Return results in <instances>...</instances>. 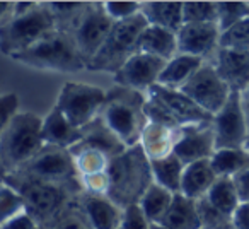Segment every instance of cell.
I'll return each instance as SVG.
<instances>
[{"instance_id": "11", "label": "cell", "mask_w": 249, "mask_h": 229, "mask_svg": "<svg viewBox=\"0 0 249 229\" xmlns=\"http://www.w3.org/2000/svg\"><path fill=\"white\" fill-rule=\"evenodd\" d=\"M113 26L114 21L106 14L103 2H87L86 11L80 16L73 31L70 33L80 55L87 63L103 48Z\"/></svg>"}, {"instance_id": "6", "label": "cell", "mask_w": 249, "mask_h": 229, "mask_svg": "<svg viewBox=\"0 0 249 229\" xmlns=\"http://www.w3.org/2000/svg\"><path fill=\"white\" fill-rule=\"evenodd\" d=\"M12 60L26 67L60 74H73L87 70V62L80 55L75 41L70 35L55 31L26 52L18 53Z\"/></svg>"}, {"instance_id": "9", "label": "cell", "mask_w": 249, "mask_h": 229, "mask_svg": "<svg viewBox=\"0 0 249 229\" xmlns=\"http://www.w3.org/2000/svg\"><path fill=\"white\" fill-rule=\"evenodd\" d=\"M107 91L86 82H65L56 97L55 106L72 125L82 130L101 116Z\"/></svg>"}, {"instance_id": "46", "label": "cell", "mask_w": 249, "mask_h": 229, "mask_svg": "<svg viewBox=\"0 0 249 229\" xmlns=\"http://www.w3.org/2000/svg\"><path fill=\"white\" fill-rule=\"evenodd\" d=\"M242 96V108H244V114H246V123H248V135H249V96L241 94ZM249 146V142H248Z\"/></svg>"}, {"instance_id": "37", "label": "cell", "mask_w": 249, "mask_h": 229, "mask_svg": "<svg viewBox=\"0 0 249 229\" xmlns=\"http://www.w3.org/2000/svg\"><path fill=\"white\" fill-rule=\"evenodd\" d=\"M196 205L201 221V229H224L232 224V219L218 210L215 205H212L207 197L196 200Z\"/></svg>"}, {"instance_id": "33", "label": "cell", "mask_w": 249, "mask_h": 229, "mask_svg": "<svg viewBox=\"0 0 249 229\" xmlns=\"http://www.w3.org/2000/svg\"><path fill=\"white\" fill-rule=\"evenodd\" d=\"M249 19V2L244 0H218L217 2V24L220 31L232 28L239 22Z\"/></svg>"}, {"instance_id": "31", "label": "cell", "mask_w": 249, "mask_h": 229, "mask_svg": "<svg viewBox=\"0 0 249 229\" xmlns=\"http://www.w3.org/2000/svg\"><path fill=\"white\" fill-rule=\"evenodd\" d=\"M70 154H72L77 173H79L80 178L106 173L109 170V164H111L109 157L104 153H101V151L92 149V147H86L79 144L73 149H70Z\"/></svg>"}, {"instance_id": "30", "label": "cell", "mask_w": 249, "mask_h": 229, "mask_svg": "<svg viewBox=\"0 0 249 229\" xmlns=\"http://www.w3.org/2000/svg\"><path fill=\"white\" fill-rule=\"evenodd\" d=\"M176 195L173 191L166 190L160 185L154 183L149 190L145 191V195L142 197V200L139 202L140 209L143 210L145 217L150 221V224H160L166 217V214L169 212L173 200Z\"/></svg>"}, {"instance_id": "38", "label": "cell", "mask_w": 249, "mask_h": 229, "mask_svg": "<svg viewBox=\"0 0 249 229\" xmlns=\"http://www.w3.org/2000/svg\"><path fill=\"white\" fill-rule=\"evenodd\" d=\"M103 5L106 14L114 22L128 21L142 14V2H137V0H106L103 2Z\"/></svg>"}, {"instance_id": "15", "label": "cell", "mask_w": 249, "mask_h": 229, "mask_svg": "<svg viewBox=\"0 0 249 229\" xmlns=\"http://www.w3.org/2000/svg\"><path fill=\"white\" fill-rule=\"evenodd\" d=\"M220 28L215 22L205 24H183L178 33L179 53L212 62L220 48Z\"/></svg>"}, {"instance_id": "19", "label": "cell", "mask_w": 249, "mask_h": 229, "mask_svg": "<svg viewBox=\"0 0 249 229\" xmlns=\"http://www.w3.org/2000/svg\"><path fill=\"white\" fill-rule=\"evenodd\" d=\"M43 139L48 146L70 151L82 142L84 134L65 118V114L58 108L53 106L43 118Z\"/></svg>"}, {"instance_id": "47", "label": "cell", "mask_w": 249, "mask_h": 229, "mask_svg": "<svg viewBox=\"0 0 249 229\" xmlns=\"http://www.w3.org/2000/svg\"><path fill=\"white\" fill-rule=\"evenodd\" d=\"M150 229H169V228H166L164 224H152L150 226Z\"/></svg>"}, {"instance_id": "10", "label": "cell", "mask_w": 249, "mask_h": 229, "mask_svg": "<svg viewBox=\"0 0 249 229\" xmlns=\"http://www.w3.org/2000/svg\"><path fill=\"white\" fill-rule=\"evenodd\" d=\"M16 173L82 190V183H80V176L77 173L72 154H70V151L62 149V147L46 144L31 161H28Z\"/></svg>"}, {"instance_id": "34", "label": "cell", "mask_w": 249, "mask_h": 229, "mask_svg": "<svg viewBox=\"0 0 249 229\" xmlns=\"http://www.w3.org/2000/svg\"><path fill=\"white\" fill-rule=\"evenodd\" d=\"M184 24H217V2L213 0H184L183 2Z\"/></svg>"}, {"instance_id": "18", "label": "cell", "mask_w": 249, "mask_h": 229, "mask_svg": "<svg viewBox=\"0 0 249 229\" xmlns=\"http://www.w3.org/2000/svg\"><path fill=\"white\" fill-rule=\"evenodd\" d=\"M212 63L234 93H244L249 87V53L218 48Z\"/></svg>"}, {"instance_id": "25", "label": "cell", "mask_w": 249, "mask_h": 229, "mask_svg": "<svg viewBox=\"0 0 249 229\" xmlns=\"http://www.w3.org/2000/svg\"><path fill=\"white\" fill-rule=\"evenodd\" d=\"M139 52L169 62L171 58H174L179 53V48H178V33L149 24L143 29L142 36H140Z\"/></svg>"}, {"instance_id": "35", "label": "cell", "mask_w": 249, "mask_h": 229, "mask_svg": "<svg viewBox=\"0 0 249 229\" xmlns=\"http://www.w3.org/2000/svg\"><path fill=\"white\" fill-rule=\"evenodd\" d=\"M24 212L28 210H26V202L22 195L11 185L2 181V188H0V219L2 222L11 221Z\"/></svg>"}, {"instance_id": "1", "label": "cell", "mask_w": 249, "mask_h": 229, "mask_svg": "<svg viewBox=\"0 0 249 229\" xmlns=\"http://www.w3.org/2000/svg\"><path fill=\"white\" fill-rule=\"evenodd\" d=\"M2 181L22 195L28 214L33 215L45 229H50L67 212L72 210L79 197L84 193V190L79 188L22 176L19 173L4 174Z\"/></svg>"}, {"instance_id": "22", "label": "cell", "mask_w": 249, "mask_h": 229, "mask_svg": "<svg viewBox=\"0 0 249 229\" xmlns=\"http://www.w3.org/2000/svg\"><path fill=\"white\" fill-rule=\"evenodd\" d=\"M217 178L218 176L212 168L210 159L186 164L183 183H181V195L191 198V200L205 198L210 188L213 187V183L217 181Z\"/></svg>"}, {"instance_id": "5", "label": "cell", "mask_w": 249, "mask_h": 229, "mask_svg": "<svg viewBox=\"0 0 249 229\" xmlns=\"http://www.w3.org/2000/svg\"><path fill=\"white\" fill-rule=\"evenodd\" d=\"M145 114L149 122L162 123L173 129L208 125L213 118L193 99H190L183 91L167 89L159 84L147 93Z\"/></svg>"}, {"instance_id": "14", "label": "cell", "mask_w": 249, "mask_h": 229, "mask_svg": "<svg viewBox=\"0 0 249 229\" xmlns=\"http://www.w3.org/2000/svg\"><path fill=\"white\" fill-rule=\"evenodd\" d=\"M166 60L147 53L137 52L128 62L114 74V82L118 86L135 89L140 93H149L154 86L159 84V77L166 67Z\"/></svg>"}, {"instance_id": "3", "label": "cell", "mask_w": 249, "mask_h": 229, "mask_svg": "<svg viewBox=\"0 0 249 229\" xmlns=\"http://www.w3.org/2000/svg\"><path fill=\"white\" fill-rule=\"evenodd\" d=\"M111 190L107 197L121 209L135 205L154 185L150 161L140 146L130 147L121 156L111 159Z\"/></svg>"}, {"instance_id": "12", "label": "cell", "mask_w": 249, "mask_h": 229, "mask_svg": "<svg viewBox=\"0 0 249 229\" xmlns=\"http://www.w3.org/2000/svg\"><path fill=\"white\" fill-rule=\"evenodd\" d=\"M181 91L212 116L225 106L229 97L234 93L229 87V84L218 76L217 69L212 62H205L196 72V76Z\"/></svg>"}, {"instance_id": "23", "label": "cell", "mask_w": 249, "mask_h": 229, "mask_svg": "<svg viewBox=\"0 0 249 229\" xmlns=\"http://www.w3.org/2000/svg\"><path fill=\"white\" fill-rule=\"evenodd\" d=\"M84 139L80 142V146L86 147H92V149H97L101 153L106 154L109 159H114V157L121 156L124 151L128 147L121 142V139L109 129V127L104 123V120L96 118L92 123H89L87 127L82 129Z\"/></svg>"}, {"instance_id": "2", "label": "cell", "mask_w": 249, "mask_h": 229, "mask_svg": "<svg viewBox=\"0 0 249 229\" xmlns=\"http://www.w3.org/2000/svg\"><path fill=\"white\" fill-rule=\"evenodd\" d=\"M145 106L147 93L114 84L111 89H107L101 118L130 149L139 146L143 129L149 123Z\"/></svg>"}, {"instance_id": "32", "label": "cell", "mask_w": 249, "mask_h": 229, "mask_svg": "<svg viewBox=\"0 0 249 229\" xmlns=\"http://www.w3.org/2000/svg\"><path fill=\"white\" fill-rule=\"evenodd\" d=\"M56 29L70 35L87 7V2H48Z\"/></svg>"}, {"instance_id": "41", "label": "cell", "mask_w": 249, "mask_h": 229, "mask_svg": "<svg viewBox=\"0 0 249 229\" xmlns=\"http://www.w3.org/2000/svg\"><path fill=\"white\" fill-rule=\"evenodd\" d=\"M21 113L19 111V96L16 93H5L0 97V114H2V127H7L12 120Z\"/></svg>"}, {"instance_id": "42", "label": "cell", "mask_w": 249, "mask_h": 229, "mask_svg": "<svg viewBox=\"0 0 249 229\" xmlns=\"http://www.w3.org/2000/svg\"><path fill=\"white\" fill-rule=\"evenodd\" d=\"M50 229H90L86 217H84L79 209V200H77V205L72 210L67 212V214L63 215L60 221H56Z\"/></svg>"}, {"instance_id": "27", "label": "cell", "mask_w": 249, "mask_h": 229, "mask_svg": "<svg viewBox=\"0 0 249 229\" xmlns=\"http://www.w3.org/2000/svg\"><path fill=\"white\" fill-rule=\"evenodd\" d=\"M150 168H152L154 183L173 191L174 195L181 193V183H183V174L186 164L176 154L173 153L169 156L162 157V159L150 161Z\"/></svg>"}, {"instance_id": "44", "label": "cell", "mask_w": 249, "mask_h": 229, "mask_svg": "<svg viewBox=\"0 0 249 229\" xmlns=\"http://www.w3.org/2000/svg\"><path fill=\"white\" fill-rule=\"evenodd\" d=\"M232 226L235 229H249V202H242L232 215Z\"/></svg>"}, {"instance_id": "13", "label": "cell", "mask_w": 249, "mask_h": 229, "mask_svg": "<svg viewBox=\"0 0 249 229\" xmlns=\"http://www.w3.org/2000/svg\"><path fill=\"white\" fill-rule=\"evenodd\" d=\"M212 129L215 134L217 151L248 147V123H246L241 93H232L225 106L217 114H213Z\"/></svg>"}, {"instance_id": "26", "label": "cell", "mask_w": 249, "mask_h": 229, "mask_svg": "<svg viewBox=\"0 0 249 229\" xmlns=\"http://www.w3.org/2000/svg\"><path fill=\"white\" fill-rule=\"evenodd\" d=\"M160 224L169 229H201L196 200H191V198L178 193L174 197L169 212Z\"/></svg>"}, {"instance_id": "7", "label": "cell", "mask_w": 249, "mask_h": 229, "mask_svg": "<svg viewBox=\"0 0 249 229\" xmlns=\"http://www.w3.org/2000/svg\"><path fill=\"white\" fill-rule=\"evenodd\" d=\"M55 31L58 29L48 2H38V5L28 14L18 16L9 24L0 28V50L4 55L12 58Z\"/></svg>"}, {"instance_id": "21", "label": "cell", "mask_w": 249, "mask_h": 229, "mask_svg": "<svg viewBox=\"0 0 249 229\" xmlns=\"http://www.w3.org/2000/svg\"><path fill=\"white\" fill-rule=\"evenodd\" d=\"M142 16L150 26L179 33L183 28V2L178 0H145L142 2Z\"/></svg>"}, {"instance_id": "16", "label": "cell", "mask_w": 249, "mask_h": 229, "mask_svg": "<svg viewBox=\"0 0 249 229\" xmlns=\"http://www.w3.org/2000/svg\"><path fill=\"white\" fill-rule=\"evenodd\" d=\"M215 151H217V144H215V134L212 129V123L183 129L179 140L174 147V154L184 164L212 159Z\"/></svg>"}, {"instance_id": "20", "label": "cell", "mask_w": 249, "mask_h": 229, "mask_svg": "<svg viewBox=\"0 0 249 229\" xmlns=\"http://www.w3.org/2000/svg\"><path fill=\"white\" fill-rule=\"evenodd\" d=\"M181 130L183 129H173V127L162 125V123L149 122L143 129L139 146L142 147L149 161L162 159V157L174 153Z\"/></svg>"}, {"instance_id": "8", "label": "cell", "mask_w": 249, "mask_h": 229, "mask_svg": "<svg viewBox=\"0 0 249 229\" xmlns=\"http://www.w3.org/2000/svg\"><path fill=\"white\" fill-rule=\"evenodd\" d=\"M149 26L142 14L128 19V21L114 22L109 36L103 48L87 63V70L92 72L118 74L121 67L139 52V41L143 29Z\"/></svg>"}, {"instance_id": "24", "label": "cell", "mask_w": 249, "mask_h": 229, "mask_svg": "<svg viewBox=\"0 0 249 229\" xmlns=\"http://www.w3.org/2000/svg\"><path fill=\"white\" fill-rule=\"evenodd\" d=\"M205 60L196 58V57L178 53L174 58H171L166 63L162 74L159 77V86H164L167 89L181 91L201 69Z\"/></svg>"}, {"instance_id": "17", "label": "cell", "mask_w": 249, "mask_h": 229, "mask_svg": "<svg viewBox=\"0 0 249 229\" xmlns=\"http://www.w3.org/2000/svg\"><path fill=\"white\" fill-rule=\"evenodd\" d=\"M79 209L90 229H120L123 209L109 197L82 193L79 197Z\"/></svg>"}, {"instance_id": "48", "label": "cell", "mask_w": 249, "mask_h": 229, "mask_svg": "<svg viewBox=\"0 0 249 229\" xmlns=\"http://www.w3.org/2000/svg\"><path fill=\"white\" fill-rule=\"evenodd\" d=\"M224 229H235V228H234V226L231 224V226H227V228H224Z\"/></svg>"}, {"instance_id": "36", "label": "cell", "mask_w": 249, "mask_h": 229, "mask_svg": "<svg viewBox=\"0 0 249 229\" xmlns=\"http://www.w3.org/2000/svg\"><path fill=\"white\" fill-rule=\"evenodd\" d=\"M220 48L249 53V19L222 31Z\"/></svg>"}, {"instance_id": "29", "label": "cell", "mask_w": 249, "mask_h": 229, "mask_svg": "<svg viewBox=\"0 0 249 229\" xmlns=\"http://www.w3.org/2000/svg\"><path fill=\"white\" fill-rule=\"evenodd\" d=\"M207 198L212 205H215L218 210L224 212V214L229 215L231 219H232V215L235 214V210L239 209V205L242 204L241 197H239L235 180L234 178H227V176L217 178L213 187H212L210 191L207 193Z\"/></svg>"}, {"instance_id": "45", "label": "cell", "mask_w": 249, "mask_h": 229, "mask_svg": "<svg viewBox=\"0 0 249 229\" xmlns=\"http://www.w3.org/2000/svg\"><path fill=\"white\" fill-rule=\"evenodd\" d=\"M234 180H235V185H237L241 202H249V170L241 173L239 176H235Z\"/></svg>"}, {"instance_id": "28", "label": "cell", "mask_w": 249, "mask_h": 229, "mask_svg": "<svg viewBox=\"0 0 249 229\" xmlns=\"http://www.w3.org/2000/svg\"><path fill=\"white\" fill-rule=\"evenodd\" d=\"M217 176L235 178L249 170V149H218L210 159Z\"/></svg>"}, {"instance_id": "49", "label": "cell", "mask_w": 249, "mask_h": 229, "mask_svg": "<svg viewBox=\"0 0 249 229\" xmlns=\"http://www.w3.org/2000/svg\"><path fill=\"white\" fill-rule=\"evenodd\" d=\"M248 149H249V146H248Z\"/></svg>"}, {"instance_id": "39", "label": "cell", "mask_w": 249, "mask_h": 229, "mask_svg": "<svg viewBox=\"0 0 249 229\" xmlns=\"http://www.w3.org/2000/svg\"><path fill=\"white\" fill-rule=\"evenodd\" d=\"M84 193L97 195V197H107L111 190V176L109 173H99L92 174V176H84L80 178Z\"/></svg>"}, {"instance_id": "40", "label": "cell", "mask_w": 249, "mask_h": 229, "mask_svg": "<svg viewBox=\"0 0 249 229\" xmlns=\"http://www.w3.org/2000/svg\"><path fill=\"white\" fill-rule=\"evenodd\" d=\"M150 226L152 224L145 217L139 204L128 205L123 209V219H121L120 229H150Z\"/></svg>"}, {"instance_id": "4", "label": "cell", "mask_w": 249, "mask_h": 229, "mask_svg": "<svg viewBox=\"0 0 249 229\" xmlns=\"http://www.w3.org/2000/svg\"><path fill=\"white\" fill-rule=\"evenodd\" d=\"M43 118L31 111L21 113L0 129V159L4 174L16 173L45 147Z\"/></svg>"}, {"instance_id": "43", "label": "cell", "mask_w": 249, "mask_h": 229, "mask_svg": "<svg viewBox=\"0 0 249 229\" xmlns=\"http://www.w3.org/2000/svg\"><path fill=\"white\" fill-rule=\"evenodd\" d=\"M2 229H45V228L33 215L24 212V214L11 219V221L2 222Z\"/></svg>"}]
</instances>
